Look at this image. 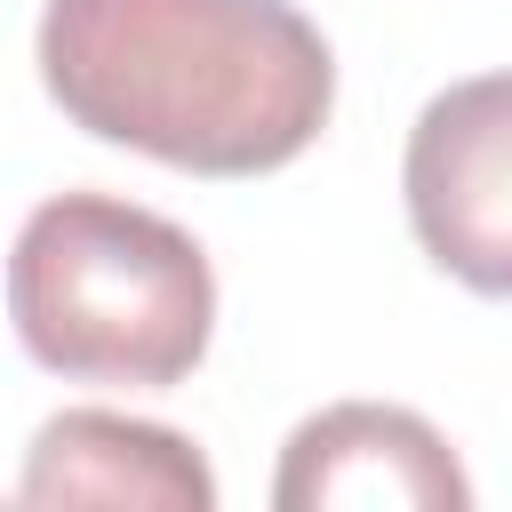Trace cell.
I'll return each instance as SVG.
<instances>
[{"mask_svg": "<svg viewBox=\"0 0 512 512\" xmlns=\"http://www.w3.org/2000/svg\"><path fill=\"white\" fill-rule=\"evenodd\" d=\"M40 88L160 168L272 176L328 128L336 56L296 0H48Z\"/></svg>", "mask_w": 512, "mask_h": 512, "instance_id": "6da1fadb", "label": "cell"}, {"mask_svg": "<svg viewBox=\"0 0 512 512\" xmlns=\"http://www.w3.org/2000/svg\"><path fill=\"white\" fill-rule=\"evenodd\" d=\"M280 512H464L472 480L448 456V440L416 416V408H384V400H344L320 408L288 432L280 448V480H272Z\"/></svg>", "mask_w": 512, "mask_h": 512, "instance_id": "277c9868", "label": "cell"}, {"mask_svg": "<svg viewBox=\"0 0 512 512\" xmlns=\"http://www.w3.org/2000/svg\"><path fill=\"white\" fill-rule=\"evenodd\" d=\"M16 504H104V512H208L216 472L200 448L168 424L112 416V408H64L32 432Z\"/></svg>", "mask_w": 512, "mask_h": 512, "instance_id": "5b68a950", "label": "cell"}, {"mask_svg": "<svg viewBox=\"0 0 512 512\" xmlns=\"http://www.w3.org/2000/svg\"><path fill=\"white\" fill-rule=\"evenodd\" d=\"M8 320L48 376L168 392L216 336L200 240L112 192H56L8 248Z\"/></svg>", "mask_w": 512, "mask_h": 512, "instance_id": "7a4b0ae2", "label": "cell"}, {"mask_svg": "<svg viewBox=\"0 0 512 512\" xmlns=\"http://www.w3.org/2000/svg\"><path fill=\"white\" fill-rule=\"evenodd\" d=\"M416 248L472 296H512V72L440 88L400 160Z\"/></svg>", "mask_w": 512, "mask_h": 512, "instance_id": "3957f363", "label": "cell"}]
</instances>
